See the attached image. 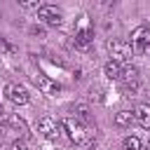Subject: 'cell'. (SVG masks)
Masks as SVG:
<instances>
[{
	"label": "cell",
	"mask_w": 150,
	"mask_h": 150,
	"mask_svg": "<svg viewBox=\"0 0 150 150\" xmlns=\"http://www.w3.org/2000/svg\"><path fill=\"white\" fill-rule=\"evenodd\" d=\"M61 129L68 134V138L73 141V143H77V145H91L94 141H96V129H91V127H84L77 117H66L63 122H61Z\"/></svg>",
	"instance_id": "cell-1"
},
{
	"label": "cell",
	"mask_w": 150,
	"mask_h": 150,
	"mask_svg": "<svg viewBox=\"0 0 150 150\" xmlns=\"http://www.w3.org/2000/svg\"><path fill=\"white\" fill-rule=\"evenodd\" d=\"M108 52H110V59H112V61H117V63L129 61V59L134 56L131 45H129V42H124V40H120V38L108 40Z\"/></svg>",
	"instance_id": "cell-2"
},
{
	"label": "cell",
	"mask_w": 150,
	"mask_h": 150,
	"mask_svg": "<svg viewBox=\"0 0 150 150\" xmlns=\"http://www.w3.org/2000/svg\"><path fill=\"white\" fill-rule=\"evenodd\" d=\"M91 42H94V28L89 26V19L82 16V19H80V26H77V30H75V47L87 49Z\"/></svg>",
	"instance_id": "cell-3"
},
{
	"label": "cell",
	"mask_w": 150,
	"mask_h": 150,
	"mask_svg": "<svg viewBox=\"0 0 150 150\" xmlns=\"http://www.w3.org/2000/svg\"><path fill=\"white\" fill-rule=\"evenodd\" d=\"M5 96L14 103V105H26L28 103V91H26V87L23 84H19V82H9L7 87H5Z\"/></svg>",
	"instance_id": "cell-4"
},
{
	"label": "cell",
	"mask_w": 150,
	"mask_h": 150,
	"mask_svg": "<svg viewBox=\"0 0 150 150\" xmlns=\"http://www.w3.org/2000/svg\"><path fill=\"white\" fill-rule=\"evenodd\" d=\"M38 19H40V21H45L47 26H61L63 14H61V9H59V7H54V5H42V7L38 9Z\"/></svg>",
	"instance_id": "cell-5"
},
{
	"label": "cell",
	"mask_w": 150,
	"mask_h": 150,
	"mask_svg": "<svg viewBox=\"0 0 150 150\" xmlns=\"http://www.w3.org/2000/svg\"><path fill=\"white\" fill-rule=\"evenodd\" d=\"M38 131L45 136V138H49V141H56L59 138V134H61V124H56V120H52V117H40V122H38Z\"/></svg>",
	"instance_id": "cell-6"
},
{
	"label": "cell",
	"mask_w": 150,
	"mask_h": 150,
	"mask_svg": "<svg viewBox=\"0 0 150 150\" xmlns=\"http://www.w3.org/2000/svg\"><path fill=\"white\" fill-rule=\"evenodd\" d=\"M131 45L136 47V52H145L150 47V28L148 26H138L131 30Z\"/></svg>",
	"instance_id": "cell-7"
},
{
	"label": "cell",
	"mask_w": 150,
	"mask_h": 150,
	"mask_svg": "<svg viewBox=\"0 0 150 150\" xmlns=\"http://www.w3.org/2000/svg\"><path fill=\"white\" fill-rule=\"evenodd\" d=\"M35 84H38V89H40L42 94H47V96H56V94L61 91V84L54 82V80H49V77L42 75V73L35 75Z\"/></svg>",
	"instance_id": "cell-8"
},
{
	"label": "cell",
	"mask_w": 150,
	"mask_h": 150,
	"mask_svg": "<svg viewBox=\"0 0 150 150\" xmlns=\"http://www.w3.org/2000/svg\"><path fill=\"white\" fill-rule=\"evenodd\" d=\"M2 124H5V127H9V129H14L19 136H26V131H28V124H26V120H21L19 115H7Z\"/></svg>",
	"instance_id": "cell-9"
},
{
	"label": "cell",
	"mask_w": 150,
	"mask_h": 150,
	"mask_svg": "<svg viewBox=\"0 0 150 150\" xmlns=\"http://www.w3.org/2000/svg\"><path fill=\"white\" fill-rule=\"evenodd\" d=\"M134 120H136L143 129H150V103H141V105H136V110H134Z\"/></svg>",
	"instance_id": "cell-10"
},
{
	"label": "cell",
	"mask_w": 150,
	"mask_h": 150,
	"mask_svg": "<svg viewBox=\"0 0 150 150\" xmlns=\"http://www.w3.org/2000/svg\"><path fill=\"white\" fill-rule=\"evenodd\" d=\"M122 63H117V61H105V66H103V73H105V77L108 80H122Z\"/></svg>",
	"instance_id": "cell-11"
},
{
	"label": "cell",
	"mask_w": 150,
	"mask_h": 150,
	"mask_svg": "<svg viewBox=\"0 0 150 150\" xmlns=\"http://www.w3.org/2000/svg\"><path fill=\"white\" fill-rule=\"evenodd\" d=\"M131 120H134V112H131V110H120V112H115V124H117V127H129Z\"/></svg>",
	"instance_id": "cell-12"
},
{
	"label": "cell",
	"mask_w": 150,
	"mask_h": 150,
	"mask_svg": "<svg viewBox=\"0 0 150 150\" xmlns=\"http://www.w3.org/2000/svg\"><path fill=\"white\" fill-rule=\"evenodd\" d=\"M122 80H124V84L138 82V68H136V66H127V68L122 70Z\"/></svg>",
	"instance_id": "cell-13"
},
{
	"label": "cell",
	"mask_w": 150,
	"mask_h": 150,
	"mask_svg": "<svg viewBox=\"0 0 150 150\" xmlns=\"http://www.w3.org/2000/svg\"><path fill=\"white\" fill-rule=\"evenodd\" d=\"M141 148H143V143H141L138 136H127L124 138V150H141Z\"/></svg>",
	"instance_id": "cell-14"
},
{
	"label": "cell",
	"mask_w": 150,
	"mask_h": 150,
	"mask_svg": "<svg viewBox=\"0 0 150 150\" xmlns=\"http://www.w3.org/2000/svg\"><path fill=\"white\" fill-rule=\"evenodd\" d=\"M75 117H77L80 122H84V120H89V108H87L84 103H80V105L75 108Z\"/></svg>",
	"instance_id": "cell-15"
},
{
	"label": "cell",
	"mask_w": 150,
	"mask_h": 150,
	"mask_svg": "<svg viewBox=\"0 0 150 150\" xmlns=\"http://www.w3.org/2000/svg\"><path fill=\"white\" fill-rule=\"evenodd\" d=\"M21 7H26V9H40L42 5H40V0H21L19 2Z\"/></svg>",
	"instance_id": "cell-16"
},
{
	"label": "cell",
	"mask_w": 150,
	"mask_h": 150,
	"mask_svg": "<svg viewBox=\"0 0 150 150\" xmlns=\"http://www.w3.org/2000/svg\"><path fill=\"white\" fill-rule=\"evenodd\" d=\"M0 45H2V47H5V49H7V52H9V54H14V52H16V47H14V45H12V42H7V40H5V38H0Z\"/></svg>",
	"instance_id": "cell-17"
},
{
	"label": "cell",
	"mask_w": 150,
	"mask_h": 150,
	"mask_svg": "<svg viewBox=\"0 0 150 150\" xmlns=\"http://www.w3.org/2000/svg\"><path fill=\"white\" fill-rule=\"evenodd\" d=\"M30 33H33V35H40V38L45 35V30H42L40 26H33V28H30Z\"/></svg>",
	"instance_id": "cell-18"
},
{
	"label": "cell",
	"mask_w": 150,
	"mask_h": 150,
	"mask_svg": "<svg viewBox=\"0 0 150 150\" xmlns=\"http://www.w3.org/2000/svg\"><path fill=\"white\" fill-rule=\"evenodd\" d=\"M14 150H26V141H14Z\"/></svg>",
	"instance_id": "cell-19"
},
{
	"label": "cell",
	"mask_w": 150,
	"mask_h": 150,
	"mask_svg": "<svg viewBox=\"0 0 150 150\" xmlns=\"http://www.w3.org/2000/svg\"><path fill=\"white\" fill-rule=\"evenodd\" d=\"M5 117H7V115H5V108L0 105V122H5Z\"/></svg>",
	"instance_id": "cell-20"
}]
</instances>
